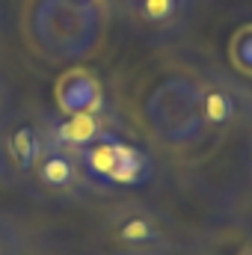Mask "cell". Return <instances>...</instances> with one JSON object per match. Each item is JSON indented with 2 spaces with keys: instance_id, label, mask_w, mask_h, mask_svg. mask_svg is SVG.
Instances as JSON below:
<instances>
[{
  "instance_id": "obj_3",
  "label": "cell",
  "mask_w": 252,
  "mask_h": 255,
  "mask_svg": "<svg viewBox=\"0 0 252 255\" xmlns=\"http://www.w3.org/2000/svg\"><path fill=\"white\" fill-rule=\"evenodd\" d=\"M86 181L95 190H130L142 187L154 175L151 154L122 136V130H107L95 142L77 151Z\"/></svg>"
},
{
  "instance_id": "obj_2",
  "label": "cell",
  "mask_w": 252,
  "mask_h": 255,
  "mask_svg": "<svg viewBox=\"0 0 252 255\" xmlns=\"http://www.w3.org/2000/svg\"><path fill=\"white\" fill-rule=\"evenodd\" d=\"M142 119L157 142L172 148H187L205 139L199 116V77L166 74L145 98Z\"/></svg>"
},
{
  "instance_id": "obj_1",
  "label": "cell",
  "mask_w": 252,
  "mask_h": 255,
  "mask_svg": "<svg viewBox=\"0 0 252 255\" xmlns=\"http://www.w3.org/2000/svg\"><path fill=\"white\" fill-rule=\"evenodd\" d=\"M24 33L45 60L80 63L104 36V6L86 0H30Z\"/></svg>"
},
{
  "instance_id": "obj_12",
  "label": "cell",
  "mask_w": 252,
  "mask_h": 255,
  "mask_svg": "<svg viewBox=\"0 0 252 255\" xmlns=\"http://www.w3.org/2000/svg\"><path fill=\"white\" fill-rule=\"evenodd\" d=\"M21 253V238L18 229L0 214V255H18Z\"/></svg>"
},
{
  "instance_id": "obj_19",
  "label": "cell",
  "mask_w": 252,
  "mask_h": 255,
  "mask_svg": "<svg viewBox=\"0 0 252 255\" xmlns=\"http://www.w3.org/2000/svg\"><path fill=\"white\" fill-rule=\"evenodd\" d=\"M250 255H252V253H250Z\"/></svg>"
},
{
  "instance_id": "obj_10",
  "label": "cell",
  "mask_w": 252,
  "mask_h": 255,
  "mask_svg": "<svg viewBox=\"0 0 252 255\" xmlns=\"http://www.w3.org/2000/svg\"><path fill=\"white\" fill-rule=\"evenodd\" d=\"M193 0H125L127 15L154 33H172L190 12Z\"/></svg>"
},
{
  "instance_id": "obj_9",
  "label": "cell",
  "mask_w": 252,
  "mask_h": 255,
  "mask_svg": "<svg viewBox=\"0 0 252 255\" xmlns=\"http://www.w3.org/2000/svg\"><path fill=\"white\" fill-rule=\"evenodd\" d=\"M54 98H57V113H104V110H110L101 80L89 68H80V65L68 68L57 80Z\"/></svg>"
},
{
  "instance_id": "obj_4",
  "label": "cell",
  "mask_w": 252,
  "mask_h": 255,
  "mask_svg": "<svg viewBox=\"0 0 252 255\" xmlns=\"http://www.w3.org/2000/svg\"><path fill=\"white\" fill-rule=\"evenodd\" d=\"M45 148V113L33 107H6L0 113V184L27 187Z\"/></svg>"
},
{
  "instance_id": "obj_7",
  "label": "cell",
  "mask_w": 252,
  "mask_h": 255,
  "mask_svg": "<svg viewBox=\"0 0 252 255\" xmlns=\"http://www.w3.org/2000/svg\"><path fill=\"white\" fill-rule=\"evenodd\" d=\"M42 193L48 196H60V199H80L89 190H95L86 175H83V166H80V154L57 145L45 136V148L36 160V169H33V181Z\"/></svg>"
},
{
  "instance_id": "obj_14",
  "label": "cell",
  "mask_w": 252,
  "mask_h": 255,
  "mask_svg": "<svg viewBox=\"0 0 252 255\" xmlns=\"http://www.w3.org/2000/svg\"><path fill=\"white\" fill-rule=\"evenodd\" d=\"M3 30H6V24H3V9H0V39H3Z\"/></svg>"
},
{
  "instance_id": "obj_5",
  "label": "cell",
  "mask_w": 252,
  "mask_h": 255,
  "mask_svg": "<svg viewBox=\"0 0 252 255\" xmlns=\"http://www.w3.org/2000/svg\"><path fill=\"white\" fill-rule=\"evenodd\" d=\"M199 116L205 136L238 130L252 119V92L238 77L208 74L199 80Z\"/></svg>"
},
{
  "instance_id": "obj_8",
  "label": "cell",
  "mask_w": 252,
  "mask_h": 255,
  "mask_svg": "<svg viewBox=\"0 0 252 255\" xmlns=\"http://www.w3.org/2000/svg\"><path fill=\"white\" fill-rule=\"evenodd\" d=\"M107 130H119L110 110L104 113H45V136L71 151L86 148Z\"/></svg>"
},
{
  "instance_id": "obj_15",
  "label": "cell",
  "mask_w": 252,
  "mask_h": 255,
  "mask_svg": "<svg viewBox=\"0 0 252 255\" xmlns=\"http://www.w3.org/2000/svg\"><path fill=\"white\" fill-rule=\"evenodd\" d=\"M119 255H154V253H130V250H125V253H119Z\"/></svg>"
},
{
  "instance_id": "obj_16",
  "label": "cell",
  "mask_w": 252,
  "mask_h": 255,
  "mask_svg": "<svg viewBox=\"0 0 252 255\" xmlns=\"http://www.w3.org/2000/svg\"><path fill=\"white\" fill-rule=\"evenodd\" d=\"M247 151H250V160H252V133H250V142H247Z\"/></svg>"
},
{
  "instance_id": "obj_18",
  "label": "cell",
  "mask_w": 252,
  "mask_h": 255,
  "mask_svg": "<svg viewBox=\"0 0 252 255\" xmlns=\"http://www.w3.org/2000/svg\"><path fill=\"white\" fill-rule=\"evenodd\" d=\"M0 86H6V83H3V74H0Z\"/></svg>"
},
{
  "instance_id": "obj_11",
  "label": "cell",
  "mask_w": 252,
  "mask_h": 255,
  "mask_svg": "<svg viewBox=\"0 0 252 255\" xmlns=\"http://www.w3.org/2000/svg\"><path fill=\"white\" fill-rule=\"evenodd\" d=\"M229 63L238 77L252 80V21L241 24L229 39Z\"/></svg>"
},
{
  "instance_id": "obj_13",
  "label": "cell",
  "mask_w": 252,
  "mask_h": 255,
  "mask_svg": "<svg viewBox=\"0 0 252 255\" xmlns=\"http://www.w3.org/2000/svg\"><path fill=\"white\" fill-rule=\"evenodd\" d=\"M6 110V86H0V113Z\"/></svg>"
},
{
  "instance_id": "obj_17",
  "label": "cell",
  "mask_w": 252,
  "mask_h": 255,
  "mask_svg": "<svg viewBox=\"0 0 252 255\" xmlns=\"http://www.w3.org/2000/svg\"><path fill=\"white\" fill-rule=\"evenodd\" d=\"M86 3H98V6H104V0H86Z\"/></svg>"
},
{
  "instance_id": "obj_6",
  "label": "cell",
  "mask_w": 252,
  "mask_h": 255,
  "mask_svg": "<svg viewBox=\"0 0 252 255\" xmlns=\"http://www.w3.org/2000/svg\"><path fill=\"white\" fill-rule=\"evenodd\" d=\"M107 235L130 253L163 255L169 250V220L142 202H119L104 217Z\"/></svg>"
}]
</instances>
